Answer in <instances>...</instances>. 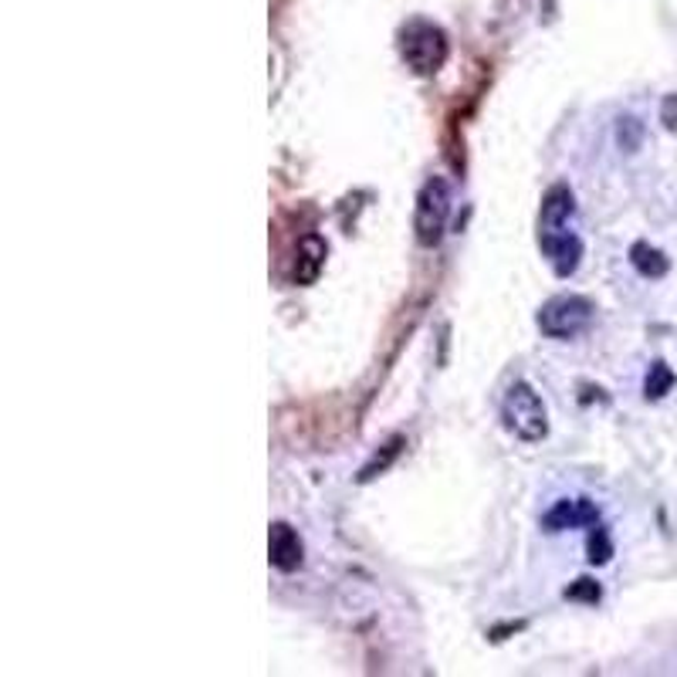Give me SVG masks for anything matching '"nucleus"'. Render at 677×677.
Returning <instances> with one entry per match:
<instances>
[{
	"label": "nucleus",
	"instance_id": "1",
	"mask_svg": "<svg viewBox=\"0 0 677 677\" xmlns=\"http://www.w3.org/2000/svg\"><path fill=\"white\" fill-rule=\"evenodd\" d=\"M539 248L559 278L576 274L583 261V241L576 235V197L566 184H555L542 197L539 210Z\"/></svg>",
	"mask_w": 677,
	"mask_h": 677
},
{
	"label": "nucleus",
	"instance_id": "2",
	"mask_svg": "<svg viewBox=\"0 0 677 677\" xmlns=\"http://www.w3.org/2000/svg\"><path fill=\"white\" fill-rule=\"evenodd\" d=\"M447 34L427 18H414L400 28V59L417 79H434L447 62Z\"/></svg>",
	"mask_w": 677,
	"mask_h": 677
},
{
	"label": "nucleus",
	"instance_id": "3",
	"mask_svg": "<svg viewBox=\"0 0 677 677\" xmlns=\"http://www.w3.org/2000/svg\"><path fill=\"white\" fill-rule=\"evenodd\" d=\"M501 420L508 434H515L525 444H539L549 434V410L525 379L508 386L504 400H501Z\"/></svg>",
	"mask_w": 677,
	"mask_h": 677
},
{
	"label": "nucleus",
	"instance_id": "4",
	"mask_svg": "<svg viewBox=\"0 0 677 677\" xmlns=\"http://www.w3.org/2000/svg\"><path fill=\"white\" fill-rule=\"evenodd\" d=\"M450 217V187L444 177H430L420 194H417V210H414V235L420 248H437Z\"/></svg>",
	"mask_w": 677,
	"mask_h": 677
},
{
	"label": "nucleus",
	"instance_id": "5",
	"mask_svg": "<svg viewBox=\"0 0 677 677\" xmlns=\"http://www.w3.org/2000/svg\"><path fill=\"white\" fill-rule=\"evenodd\" d=\"M542 335L549 338H559V343H566V338H576L580 332L590 329L593 322V302L583 299V295H559V299H549L539 315H535Z\"/></svg>",
	"mask_w": 677,
	"mask_h": 677
},
{
	"label": "nucleus",
	"instance_id": "6",
	"mask_svg": "<svg viewBox=\"0 0 677 677\" xmlns=\"http://www.w3.org/2000/svg\"><path fill=\"white\" fill-rule=\"evenodd\" d=\"M600 522V508L590 498H562L542 515L545 532H566V529H583Z\"/></svg>",
	"mask_w": 677,
	"mask_h": 677
},
{
	"label": "nucleus",
	"instance_id": "7",
	"mask_svg": "<svg viewBox=\"0 0 677 677\" xmlns=\"http://www.w3.org/2000/svg\"><path fill=\"white\" fill-rule=\"evenodd\" d=\"M268 559L278 573H295L305 562V545L289 522H274L268 532Z\"/></svg>",
	"mask_w": 677,
	"mask_h": 677
},
{
	"label": "nucleus",
	"instance_id": "8",
	"mask_svg": "<svg viewBox=\"0 0 677 677\" xmlns=\"http://www.w3.org/2000/svg\"><path fill=\"white\" fill-rule=\"evenodd\" d=\"M325 241L319 235H305L295 248V261H292V281L295 285H315L322 268H325Z\"/></svg>",
	"mask_w": 677,
	"mask_h": 677
},
{
	"label": "nucleus",
	"instance_id": "9",
	"mask_svg": "<svg viewBox=\"0 0 677 677\" xmlns=\"http://www.w3.org/2000/svg\"><path fill=\"white\" fill-rule=\"evenodd\" d=\"M631 264L644 274V278H664L670 271V261L660 248L647 244V241H637L631 248Z\"/></svg>",
	"mask_w": 677,
	"mask_h": 677
},
{
	"label": "nucleus",
	"instance_id": "10",
	"mask_svg": "<svg viewBox=\"0 0 677 677\" xmlns=\"http://www.w3.org/2000/svg\"><path fill=\"white\" fill-rule=\"evenodd\" d=\"M674 383H677V376H674V369L667 366V363H654L650 369H647V379H644V397L647 400H660V397H667V393L674 389Z\"/></svg>",
	"mask_w": 677,
	"mask_h": 677
},
{
	"label": "nucleus",
	"instance_id": "11",
	"mask_svg": "<svg viewBox=\"0 0 677 677\" xmlns=\"http://www.w3.org/2000/svg\"><path fill=\"white\" fill-rule=\"evenodd\" d=\"M400 447H404V437H393V440H389V444L383 447V455H376V458H373V461H369V465H366V468L360 471V481L366 485V481H373V478H376L379 471H386V468L393 465V458L400 455Z\"/></svg>",
	"mask_w": 677,
	"mask_h": 677
},
{
	"label": "nucleus",
	"instance_id": "12",
	"mask_svg": "<svg viewBox=\"0 0 677 677\" xmlns=\"http://www.w3.org/2000/svg\"><path fill=\"white\" fill-rule=\"evenodd\" d=\"M610 555H613L610 532L593 525V532H590V562H593V566H603V562H610Z\"/></svg>",
	"mask_w": 677,
	"mask_h": 677
},
{
	"label": "nucleus",
	"instance_id": "13",
	"mask_svg": "<svg viewBox=\"0 0 677 677\" xmlns=\"http://www.w3.org/2000/svg\"><path fill=\"white\" fill-rule=\"evenodd\" d=\"M616 139H619V146H624L627 153H634V149H640V139H644V126L634 119V116H627V119H619V133H616Z\"/></svg>",
	"mask_w": 677,
	"mask_h": 677
},
{
	"label": "nucleus",
	"instance_id": "14",
	"mask_svg": "<svg viewBox=\"0 0 677 677\" xmlns=\"http://www.w3.org/2000/svg\"><path fill=\"white\" fill-rule=\"evenodd\" d=\"M660 123H664L670 133H677V95H667V98L660 102Z\"/></svg>",
	"mask_w": 677,
	"mask_h": 677
},
{
	"label": "nucleus",
	"instance_id": "15",
	"mask_svg": "<svg viewBox=\"0 0 677 677\" xmlns=\"http://www.w3.org/2000/svg\"><path fill=\"white\" fill-rule=\"evenodd\" d=\"M566 596H570V600H580V596H586L590 603H596V600H600V586H596L593 580H580V583H576L573 590H566Z\"/></svg>",
	"mask_w": 677,
	"mask_h": 677
}]
</instances>
